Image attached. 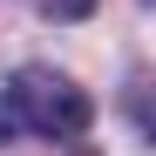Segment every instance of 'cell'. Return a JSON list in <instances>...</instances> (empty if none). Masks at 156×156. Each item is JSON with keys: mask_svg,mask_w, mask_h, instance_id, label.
Here are the masks:
<instances>
[{"mask_svg": "<svg viewBox=\"0 0 156 156\" xmlns=\"http://www.w3.org/2000/svg\"><path fill=\"white\" fill-rule=\"evenodd\" d=\"M95 122V102L82 82H68L55 68H14L0 88V143L41 136V143H82Z\"/></svg>", "mask_w": 156, "mask_h": 156, "instance_id": "1", "label": "cell"}, {"mask_svg": "<svg viewBox=\"0 0 156 156\" xmlns=\"http://www.w3.org/2000/svg\"><path fill=\"white\" fill-rule=\"evenodd\" d=\"M122 115H129V129H136L143 143H156V68L122 88Z\"/></svg>", "mask_w": 156, "mask_h": 156, "instance_id": "2", "label": "cell"}, {"mask_svg": "<svg viewBox=\"0 0 156 156\" xmlns=\"http://www.w3.org/2000/svg\"><path fill=\"white\" fill-rule=\"evenodd\" d=\"M41 14H48V20H88L95 0H41Z\"/></svg>", "mask_w": 156, "mask_h": 156, "instance_id": "3", "label": "cell"}]
</instances>
